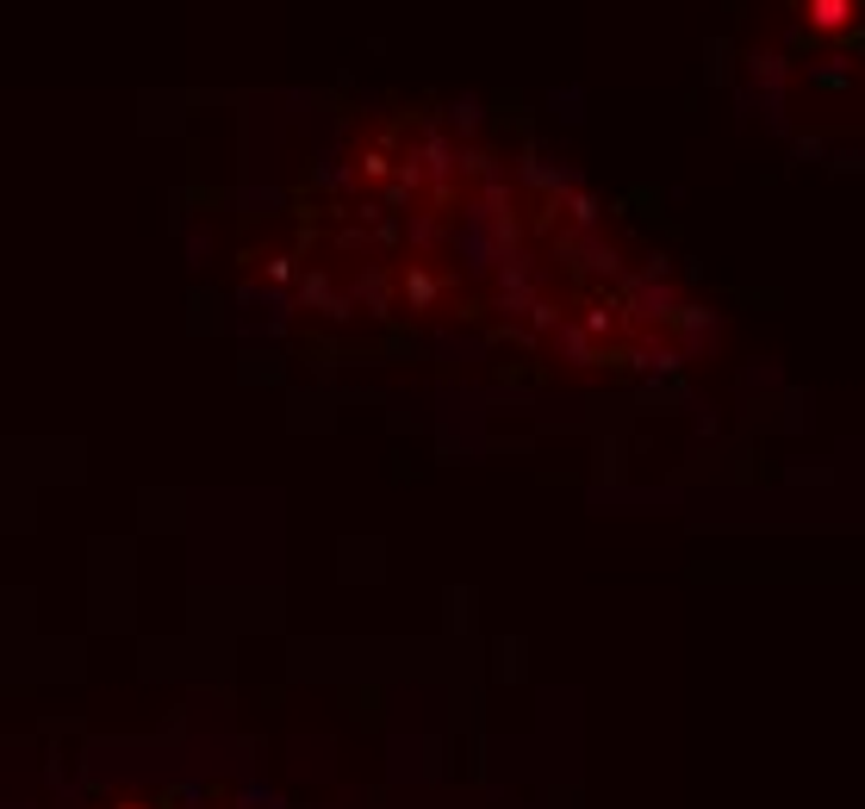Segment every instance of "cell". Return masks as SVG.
<instances>
[{"mask_svg":"<svg viewBox=\"0 0 865 809\" xmlns=\"http://www.w3.org/2000/svg\"><path fill=\"white\" fill-rule=\"evenodd\" d=\"M809 13H816V25H828V32H841V25L853 20V0H809Z\"/></svg>","mask_w":865,"mask_h":809,"instance_id":"1","label":"cell"}]
</instances>
